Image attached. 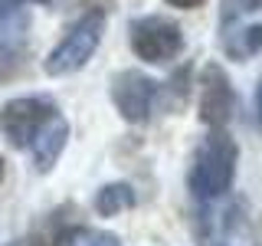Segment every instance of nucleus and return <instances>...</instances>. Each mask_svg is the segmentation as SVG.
I'll list each match as a JSON object with an SVG mask.
<instances>
[{
    "label": "nucleus",
    "instance_id": "f257e3e1",
    "mask_svg": "<svg viewBox=\"0 0 262 246\" xmlns=\"http://www.w3.org/2000/svg\"><path fill=\"white\" fill-rule=\"evenodd\" d=\"M236 161H239V148L236 138L226 128H210V135L196 145L187 187L196 200H216L233 187L236 177Z\"/></svg>",
    "mask_w": 262,
    "mask_h": 246
},
{
    "label": "nucleus",
    "instance_id": "f03ea898",
    "mask_svg": "<svg viewBox=\"0 0 262 246\" xmlns=\"http://www.w3.org/2000/svg\"><path fill=\"white\" fill-rule=\"evenodd\" d=\"M105 13L108 7H92L66 30V36L59 39V46L49 49V56L43 59V72L46 76H69V72H79L82 66L95 56L98 43H102L105 33Z\"/></svg>",
    "mask_w": 262,
    "mask_h": 246
},
{
    "label": "nucleus",
    "instance_id": "7ed1b4c3",
    "mask_svg": "<svg viewBox=\"0 0 262 246\" xmlns=\"http://www.w3.org/2000/svg\"><path fill=\"white\" fill-rule=\"evenodd\" d=\"M128 43L138 59H144L151 66H164L184 53V30L174 20H167V16H154V13L138 16L128 27Z\"/></svg>",
    "mask_w": 262,
    "mask_h": 246
},
{
    "label": "nucleus",
    "instance_id": "20e7f679",
    "mask_svg": "<svg viewBox=\"0 0 262 246\" xmlns=\"http://www.w3.org/2000/svg\"><path fill=\"white\" fill-rule=\"evenodd\" d=\"M158 95H161L158 82L138 69H121L112 79V102L118 109V115L131 125H147L151 121Z\"/></svg>",
    "mask_w": 262,
    "mask_h": 246
},
{
    "label": "nucleus",
    "instance_id": "39448f33",
    "mask_svg": "<svg viewBox=\"0 0 262 246\" xmlns=\"http://www.w3.org/2000/svg\"><path fill=\"white\" fill-rule=\"evenodd\" d=\"M53 112H59V105L46 95H23V98H10V102L0 109V131L13 148L27 151L33 135L43 128V121Z\"/></svg>",
    "mask_w": 262,
    "mask_h": 246
},
{
    "label": "nucleus",
    "instance_id": "423d86ee",
    "mask_svg": "<svg viewBox=\"0 0 262 246\" xmlns=\"http://www.w3.org/2000/svg\"><path fill=\"white\" fill-rule=\"evenodd\" d=\"M236 89L220 63H207L200 76V121L210 128H226L236 115Z\"/></svg>",
    "mask_w": 262,
    "mask_h": 246
},
{
    "label": "nucleus",
    "instance_id": "0eeeda50",
    "mask_svg": "<svg viewBox=\"0 0 262 246\" xmlns=\"http://www.w3.org/2000/svg\"><path fill=\"white\" fill-rule=\"evenodd\" d=\"M66 141H69V121H66L62 112H53L49 118L43 121V128L33 135L30 141V158H33V168L39 171V174H46V171L56 168V161L62 158L66 151Z\"/></svg>",
    "mask_w": 262,
    "mask_h": 246
},
{
    "label": "nucleus",
    "instance_id": "6e6552de",
    "mask_svg": "<svg viewBox=\"0 0 262 246\" xmlns=\"http://www.w3.org/2000/svg\"><path fill=\"white\" fill-rule=\"evenodd\" d=\"M27 0H0V46H13L23 49L30 30V13H27Z\"/></svg>",
    "mask_w": 262,
    "mask_h": 246
},
{
    "label": "nucleus",
    "instance_id": "1a4fd4ad",
    "mask_svg": "<svg viewBox=\"0 0 262 246\" xmlns=\"http://www.w3.org/2000/svg\"><path fill=\"white\" fill-rule=\"evenodd\" d=\"M223 49L229 59H252V56L262 53V23H246V27H236L223 36Z\"/></svg>",
    "mask_w": 262,
    "mask_h": 246
},
{
    "label": "nucleus",
    "instance_id": "9d476101",
    "mask_svg": "<svg viewBox=\"0 0 262 246\" xmlns=\"http://www.w3.org/2000/svg\"><path fill=\"white\" fill-rule=\"evenodd\" d=\"M135 187L131 184H105V187H98V194H95V200H92V207L98 217H118V213H125L135 207Z\"/></svg>",
    "mask_w": 262,
    "mask_h": 246
},
{
    "label": "nucleus",
    "instance_id": "9b49d317",
    "mask_svg": "<svg viewBox=\"0 0 262 246\" xmlns=\"http://www.w3.org/2000/svg\"><path fill=\"white\" fill-rule=\"evenodd\" d=\"M53 246H121V240L98 227H66Z\"/></svg>",
    "mask_w": 262,
    "mask_h": 246
},
{
    "label": "nucleus",
    "instance_id": "f8f14e48",
    "mask_svg": "<svg viewBox=\"0 0 262 246\" xmlns=\"http://www.w3.org/2000/svg\"><path fill=\"white\" fill-rule=\"evenodd\" d=\"M220 7H223V10H220V16H223V27H229V23L239 20V16L262 10V0H223Z\"/></svg>",
    "mask_w": 262,
    "mask_h": 246
},
{
    "label": "nucleus",
    "instance_id": "ddd939ff",
    "mask_svg": "<svg viewBox=\"0 0 262 246\" xmlns=\"http://www.w3.org/2000/svg\"><path fill=\"white\" fill-rule=\"evenodd\" d=\"M23 69V49L0 46V82H10Z\"/></svg>",
    "mask_w": 262,
    "mask_h": 246
},
{
    "label": "nucleus",
    "instance_id": "4468645a",
    "mask_svg": "<svg viewBox=\"0 0 262 246\" xmlns=\"http://www.w3.org/2000/svg\"><path fill=\"white\" fill-rule=\"evenodd\" d=\"M164 4H170V7H177V10H193V7H200L203 0H164Z\"/></svg>",
    "mask_w": 262,
    "mask_h": 246
},
{
    "label": "nucleus",
    "instance_id": "2eb2a0df",
    "mask_svg": "<svg viewBox=\"0 0 262 246\" xmlns=\"http://www.w3.org/2000/svg\"><path fill=\"white\" fill-rule=\"evenodd\" d=\"M256 115H259V125H262V82H259V89H256Z\"/></svg>",
    "mask_w": 262,
    "mask_h": 246
},
{
    "label": "nucleus",
    "instance_id": "dca6fc26",
    "mask_svg": "<svg viewBox=\"0 0 262 246\" xmlns=\"http://www.w3.org/2000/svg\"><path fill=\"white\" fill-rule=\"evenodd\" d=\"M4 177H7V161H4V154H0V184H4Z\"/></svg>",
    "mask_w": 262,
    "mask_h": 246
},
{
    "label": "nucleus",
    "instance_id": "f3484780",
    "mask_svg": "<svg viewBox=\"0 0 262 246\" xmlns=\"http://www.w3.org/2000/svg\"><path fill=\"white\" fill-rule=\"evenodd\" d=\"M27 4H53V0H27Z\"/></svg>",
    "mask_w": 262,
    "mask_h": 246
}]
</instances>
